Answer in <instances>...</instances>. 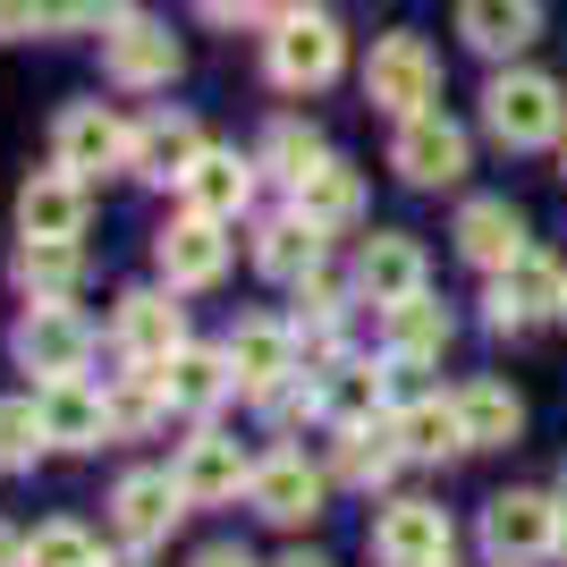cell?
<instances>
[{"label": "cell", "mask_w": 567, "mask_h": 567, "mask_svg": "<svg viewBox=\"0 0 567 567\" xmlns=\"http://www.w3.org/2000/svg\"><path fill=\"white\" fill-rule=\"evenodd\" d=\"M178 517H187L178 474H127V483L111 492V525H118V543H127V550H153Z\"/></svg>", "instance_id": "obj_11"}, {"label": "cell", "mask_w": 567, "mask_h": 567, "mask_svg": "<svg viewBox=\"0 0 567 567\" xmlns=\"http://www.w3.org/2000/svg\"><path fill=\"white\" fill-rule=\"evenodd\" d=\"M246 499H255L262 525H313V517H322V474H313L297 450H280V457H262V466H255Z\"/></svg>", "instance_id": "obj_12"}, {"label": "cell", "mask_w": 567, "mask_h": 567, "mask_svg": "<svg viewBox=\"0 0 567 567\" xmlns=\"http://www.w3.org/2000/svg\"><path fill=\"white\" fill-rule=\"evenodd\" d=\"M483 118H492V136L508 153H543V144L567 136V94H559V76H543V69H499L483 85Z\"/></svg>", "instance_id": "obj_1"}, {"label": "cell", "mask_w": 567, "mask_h": 567, "mask_svg": "<svg viewBox=\"0 0 567 567\" xmlns=\"http://www.w3.org/2000/svg\"><path fill=\"white\" fill-rule=\"evenodd\" d=\"M85 18H94L85 0H34V34H76Z\"/></svg>", "instance_id": "obj_37"}, {"label": "cell", "mask_w": 567, "mask_h": 567, "mask_svg": "<svg viewBox=\"0 0 567 567\" xmlns=\"http://www.w3.org/2000/svg\"><path fill=\"white\" fill-rule=\"evenodd\" d=\"M364 94H373V111H390V118L432 111V94H441V60H432V43H424V34H381L373 60H364Z\"/></svg>", "instance_id": "obj_3"}, {"label": "cell", "mask_w": 567, "mask_h": 567, "mask_svg": "<svg viewBox=\"0 0 567 567\" xmlns=\"http://www.w3.org/2000/svg\"><path fill=\"white\" fill-rule=\"evenodd\" d=\"M262 0H204V18H220V25H237V18H255Z\"/></svg>", "instance_id": "obj_39"}, {"label": "cell", "mask_w": 567, "mask_h": 567, "mask_svg": "<svg viewBox=\"0 0 567 567\" xmlns=\"http://www.w3.org/2000/svg\"><path fill=\"white\" fill-rule=\"evenodd\" d=\"M339 60H348V43H339V25H331V18L297 9V18L271 25V85H288V94H313V85H331Z\"/></svg>", "instance_id": "obj_4"}, {"label": "cell", "mask_w": 567, "mask_h": 567, "mask_svg": "<svg viewBox=\"0 0 567 567\" xmlns=\"http://www.w3.org/2000/svg\"><path fill=\"white\" fill-rule=\"evenodd\" d=\"M390 432H399L406 457H457L466 450V415H457V399H415L390 415Z\"/></svg>", "instance_id": "obj_26"}, {"label": "cell", "mask_w": 567, "mask_h": 567, "mask_svg": "<svg viewBox=\"0 0 567 567\" xmlns=\"http://www.w3.org/2000/svg\"><path fill=\"white\" fill-rule=\"evenodd\" d=\"M457 415H466V450H508L525 432V399L508 381H466V390H457Z\"/></svg>", "instance_id": "obj_24"}, {"label": "cell", "mask_w": 567, "mask_h": 567, "mask_svg": "<svg viewBox=\"0 0 567 567\" xmlns=\"http://www.w3.org/2000/svg\"><path fill=\"white\" fill-rule=\"evenodd\" d=\"M178 195H187V213L204 220H237L246 204H255V162H237V153H195V169L178 178Z\"/></svg>", "instance_id": "obj_20"}, {"label": "cell", "mask_w": 567, "mask_h": 567, "mask_svg": "<svg viewBox=\"0 0 567 567\" xmlns=\"http://www.w3.org/2000/svg\"><path fill=\"white\" fill-rule=\"evenodd\" d=\"M457 255L474 271H508L525 255V213L517 204H499V195H474L466 213H457Z\"/></svg>", "instance_id": "obj_16"}, {"label": "cell", "mask_w": 567, "mask_h": 567, "mask_svg": "<svg viewBox=\"0 0 567 567\" xmlns=\"http://www.w3.org/2000/svg\"><path fill=\"white\" fill-rule=\"evenodd\" d=\"M102 69L118 76V85H169L178 76V34L169 25H153V18H111L102 25Z\"/></svg>", "instance_id": "obj_9"}, {"label": "cell", "mask_w": 567, "mask_h": 567, "mask_svg": "<svg viewBox=\"0 0 567 567\" xmlns=\"http://www.w3.org/2000/svg\"><path fill=\"white\" fill-rule=\"evenodd\" d=\"M127 144H136V127H118L102 102H69L51 127V162L69 178H102V169H127Z\"/></svg>", "instance_id": "obj_7"}, {"label": "cell", "mask_w": 567, "mask_h": 567, "mask_svg": "<svg viewBox=\"0 0 567 567\" xmlns=\"http://www.w3.org/2000/svg\"><path fill=\"white\" fill-rule=\"evenodd\" d=\"M153 255H162L169 288H213L220 271H229V237H220V220L187 213V220H169V229L153 237Z\"/></svg>", "instance_id": "obj_13"}, {"label": "cell", "mask_w": 567, "mask_h": 567, "mask_svg": "<svg viewBox=\"0 0 567 567\" xmlns=\"http://www.w3.org/2000/svg\"><path fill=\"white\" fill-rule=\"evenodd\" d=\"M102 399H111V441H136V432H153L169 415V399H162V381H153V373H136L127 390H102Z\"/></svg>", "instance_id": "obj_34"}, {"label": "cell", "mask_w": 567, "mask_h": 567, "mask_svg": "<svg viewBox=\"0 0 567 567\" xmlns=\"http://www.w3.org/2000/svg\"><path fill=\"white\" fill-rule=\"evenodd\" d=\"M355 288H364L381 313L406 306V297H424V246H415V237H399V229L373 237V246L355 255Z\"/></svg>", "instance_id": "obj_22"}, {"label": "cell", "mask_w": 567, "mask_h": 567, "mask_svg": "<svg viewBox=\"0 0 567 567\" xmlns=\"http://www.w3.org/2000/svg\"><path fill=\"white\" fill-rule=\"evenodd\" d=\"M441 348H450V313L441 306H424V297L390 306V364H432Z\"/></svg>", "instance_id": "obj_30"}, {"label": "cell", "mask_w": 567, "mask_h": 567, "mask_svg": "<svg viewBox=\"0 0 567 567\" xmlns=\"http://www.w3.org/2000/svg\"><path fill=\"white\" fill-rule=\"evenodd\" d=\"M322 162H331V153H322V136H313V127H297V118H280V127L262 136V169H271V178H288V187H297L306 169H322Z\"/></svg>", "instance_id": "obj_33"}, {"label": "cell", "mask_w": 567, "mask_h": 567, "mask_svg": "<svg viewBox=\"0 0 567 567\" xmlns=\"http://www.w3.org/2000/svg\"><path fill=\"white\" fill-rule=\"evenodd\" d=\"M441 567H450V559H441Z\"/></svg>", "instance_id": "obj_48"}, {"label": "cell", "mask_w": 567, "mask_h": 567, "mask_svg": "<svg viewBox=\"0 0 567 567\" xmlns=\"http://www.w3.org/2000/svg\"><path fill=\"white\" fill-rule=\"evenodd\" d=\"M195 153H204V127H195L187 111H153L136 127V144H127V169L136 178H162V187H178L195 169Z\"/></svg>", "instance_id": "obj_15"}, {"label": "cell", "mask_w": 567, "mask_h": 567, "mask_svg": "<svg viewBox=\"0 0 567 567\" xmlns=\"http://www.w3.org/2000/svg\"><path fill=\"white\" fill-rule=\"evenodd\" d=\"M390 169H399L406 187H457V178H466V127H457V118H441V111L399 118Z\"/></svg>", "instance_id": "obj_6"}, {"label": "cell", "mask_w": 567, "mask_h": 567, "mask_svg": "<svg viewBox=\"0 0 567 567\" xmlns=\"http://www.w3.org/2000/svg\"><path fill=\"white\" fill-rule=\"evenodd\" d=\"M85 9H94V18H127V0H85Z\"/></svg>", "instance_id": "obj_42"}, {"label": "cell", "mask_w": 567, "mask_h": 567, "mask_svg": "<svg viewBox=\"0 0 567 567\" xmlns=\"http://www.w3.org/2000/svg\"><path fill=\"white\" fill-rule=\"evenodd\" d=\"M9 348H18V364H25V373L69 381V373H85V355H94V331H85V322H76V313L60 306V297H34Z\"/></svg>", "instance_id": "obj_5"}, {"label": "cell", "mask_w": 567, "mask_h": 567, "mask_svg": "<svg viewBox=\"0 0 567 567\" xmlns=\"http://www.w3.org/2000/svg\"><path fill=\"white\" fill-rule=\"evenodd\" d=\"M229 373H237V390H255V399H271L288 373H297V331H280V322H237L229 331Z\"/></svg>", "instance_id": "obj_17"}, {"label": "cell", "mask_w": 567, "mask_h": 567, "mask_svg": "<svg viewBox=\"0 0 567 567\" xmlns=\"http://www.w3.org/2000/svg\"><path fill=\"white\" fill-rule=\"evenodd\" d=\"M195 567H255V559H246V550H237V543H213V550H204V559H195Z\"/></svg>", "instance_id": "obj_40"}, {"label": "cell", "mask_w": 567, "mask_h": 567, "mask_svg": "<svg viewBox=\"0 0 567 567\" xmlns=\"http://www.w3.org/2000/svg\"><path fill=\"white\" fill-rule=\"evenodd\" d=\"M373 559L381 567H441L450 559V508L441 499H390L373 517Z\"/></svg>", "instance_id": "obj_8"}, {"label": "cell", "mask_w": 567, "mask_h": 567, "mask_svg": "<svg viewBox=\"0 0 567 567\" xmlns=\"http://www.w3.org/2000/svg\"><path fill=\"white\" fill-rule=\"evenodd\" d=\"M18 288H25V297H69V288H85L76 237H25V246H18Z\"/></svg>", "instance_id": "obj_29"}, {"label": "cell", "mask_w": 567, "mask_h": 567, "mask_svg": "<svg viewBox=\"0 0 567 567\" xmlns=\"http://www.w3.org/2000/svg\"><path fill=\"white\" fill-rule=\"evenodd\" d=\"M0 567H25V543L9 534V525H0Z\"/></svg>", "instance_id": "obj_41"}, {"label": "cell", "mask_w": 567, "mask_h": 567, "mask_svg": "<svg viewBox=\"0 0 567 567\" xmlns=\"http://www.w3.org/2000/svg\"><path fill=\"white\" fill-rule=\"evenodd\" d=\"M34 450H43V415H34V399H0V466H25Z\"/></svg>", "instance_id": "obj_36"}, {"label": "cell", "mask_w": 567, "mask_h": 567, "mask_svg": "<svg viewBox=\"0 0 567 567\" xmlns=\"http://www.w3.org/2000/svg\"><path fill=\"white\" fill-rule=\"evenodd\" d=\"M559 534H567V499H550V492H499L492 508H483V550H492L499 567L550 559Z\"/></svg>", "instance_id": "obj_2"}, {"label": "cell", "mask_w": 567, "mask_h": 567, "mask_svg": "<svg viewBox=\"0 0 567 567\" xmlns=\"http://www.w3.org/2000/svg\"><path fill=\"white\" fill-rule=\"evenodd\" d=\"M18 237H85V178H69L60 162H51L43 178H25Z\"/></svg>", "instance_id": "obj_23"}, {"label": "cell", "mask_w": 567, "mask_h": 567, "mask_svg": "<svg viewBox=\"0 0 567 567\" xmlns=\"http://www.w3.org/2000/svg\"><path fill=\"white\" fill-rule=\"evenodd\" d=\"M18 34H34V0H0V43H18Z\"/></svg>", "instance_id": "obj_38"}, {"label": "cell", "mask_w": 567, "mask_h": 567, "mask_svg": "<svg viewBox=\"0 0 567 567\" xmlns=\"http://www.w3.org/2000/svg\"><path fill=\"white\" fill-rule=\"evenodd\" d=\"M399 432L390 424H348V441H339V483H355V492H373V483H390V466H399Z\"/></svg>", "instance_id": "obj_31"}, {"label": "cell", "mask_w": 567, "mask_h": 567, "mask_svg": "<svg viewBox=\"0 0 567 567\" xmlns=\"http://www.w3.org/2000/svg\"><path fill=\"white\" fill-rule=\"evenodd\" d=\"M280 567H322V559H280Z\"/></svg>", "instance_id": "obj_43"}, {"label": "cell", "mask_w": 567, "mask_h": 567, "mask_svg": "<svg viewBox=\"0 0 567 567\" xmlns=\"http://www.w3.org/2000/svg\"><path fill=\"white\" fill-rule=\"evenodd\" d=\"M381 406H390V373H373V364H339L331 390H322V415H331L339 432H348V424H373Z\"/></svg>", "instance_id": "obj_32"}, {"label": "cell", "mask_w": 567, "mask_h": 567, "mask_svg": "<svg viewBox=\"0 0 567 567\" xmlns=\"http://www.w3.org/2000/svg\"><path fill=\"white\" fill-rule=\"evenodd\" d=\"M559 297H567V271H550V262L525 246V255L499 271V288H492V331H499V339L534 331V322H550V313H559Z\"/></svg>", "instance_id": "obj_10"}, {"label": "cell", "mask_w": 567, "mask_h": 567, "mask_svg": "<svg viewBox=\"0 0 567 567\" xmlns=\"http://www.w3.org/2000/svg\"><path fill=\"white\" fill-rule=\"evenodd\" d=\"M255 262H262V280H313V271H322V229L288 204V213L255 237Z\"/></svg>", "instance_id": "obj_25"}, {"label": "cell", "mask_w": 567, "mask_h": 567, "mask_svg": "<svg viewBox=\"0 0 567 567\" xmlns=\"http://www.w3.org/2000/svg\"><path fill=\"white\" fill-rule=\"evenodd\" d=\"M297 213L313 220V229H348L355 213H364V178H355L348 162H322L297 178Z\"/></svg>", "instance_id": "obj_28"}, {"label": "cell", "mask_w": 567, "mask_h": 567, "mask_svg": "<svg viewBox=\"0 0 567 567\" xmlns=\"http://www.w3.org/2000/svg\"><path fill=\"white\" fill-rule=\"evenodd\" d=\"M34 415H43V441H51V450H94V441H111V399L85 390L76 373L69 381H43Z\"/></svg>", "instance_id": "obj_14"}, {"label": "cell", "mask_w": 567, "mask_h": 567, "mask_svg": "<svg viewBox=\"0 0 567 567\" xmlns=\"http://www.w3.org/2000/svg\"><path fill=\"white\" fill-rule=\"evenodd\" d=\"M559 550H567V534H559Z\"/></svg>", "instance_id": "obj_47"}, {"label": "cell", "mask_w": 567, "mask_h": 567, "mask_svg": "<svg viewBox=\"0 0 567 567\" xmlns=\"http://www.w3.org/2000/svg\"><path fill=\"white\" fill-rule=\"evenodd\" d=\"M144 373L162 381V399H169V406H195V415H204V406H213L220 390L237 381V373H229V355H204V348H178L169 364H144Z\"/></svg>", "instance_id": "obj_27"}, {"label": "cell", "mask_w": 567, "mask_h": 567, "mask_svg": "<svg viewBox=\"0 0 567 567\" xmlns=\"http://www.w3.org/2000/svg\"><path fill=\"white\" fill-rule=\"evenodd\" d=\"M118 567H144V559H118Z\"/></svg>", "instance_id": "obj_45"}, {"label": "cell", "mask_w": 567, "mask_h": 567, "mask_svg": "<svg viewBox=\"0 0 567 567\" xmlns=\"http://www.w3.org/2000/svg\"><path fill=\"white\" fill-rule=\"evenodd\" d=\"M25 567H102V550H94L85 525H43V534L25 543Z\"/></svg>", "instance_id": "obj_35"}, {"label": "cell", "mask_w": 567, "mask_h": 567, "mask_svg": "<svg viewBox=\"0 0 567 567\" xmlns=\"http://www.w3.org/2000/svg\"><path fill=\"white\" fill-rule=\"evenodd\" d=\"M559 313H567V297H559Z\"/></svg>", "instance_id": "obj_46"}, {"label": "cell", "mask_w": 567, "mask_h": 567, "mask_svg": "<svg viewBox=\"0 0 567 567\" xmlns=\"http://www.w3.org/2000/svg\"><path fill=\"white\" fill-rule=\"evenodd\" d=\"M118 348L136 355V364H169V355L187 348V313L169 306L162 288H136V297H118Z\"/></svg>", "instance_id": "obj_19"}, {"label": "cell", "mask_w": 567, "mask_h": 567, "mask_svg": "<svg viewBox=\"0 0 567 567\" xmlns=\"http://www.w3.org/2000/svg\"><path fill=\"white\" fill-rule=\"evenodd\" d=\"M559 178H567V136H559Z\"/></svg>", "instance_id": "obj_44"}, {"label": "cell", "mask_w": 567, "mask_h": 567, "mask_svg": "<svg viewBox=\"0 0 567 567\" xmlns=\"http://www.w3.org/2000/svg\"><path fill=\"white\" fill-rule=\"evenodd\" d=\"M457 34H466L483 60H517V51L543 34V9H534V0H457Z\"/></svg>", "instance_id": "obj_21"}, {"label": "cell", "mask_w": 567, "mask_h": 567, "mask_svg": "<svg viewBox=\"0 0 567 567\" xmlns=\"http://www.w3.org/2000/svg\"><path fill=\"white\" fill-rule=\"evenodd\" d=\"M246 483H255V466H246L237 441H220V432H204V441L178 450V492H187V508H220V499H237Z\"/></svg>", "instance_id": "obj_18"}]
</instances>
